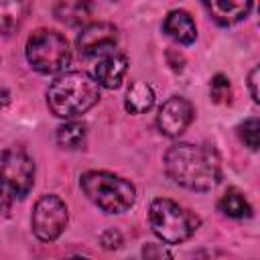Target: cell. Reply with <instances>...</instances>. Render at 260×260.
Returning a JSON list of instances; mask_svg holds the SVG:
<instances>
[{
	"mask_svg": "<svg viewBox=\"0 0 260 260\" xmlns=\"http://www.w3.org/2000/svg\"><path fill=\"white\" fill-rule=\"evenodd\" d=\"M209 16L221 24V26H232L248 16L252 10V0H203Z\"/></svg>",
	"mask_w": 260,
	"mask_h": 260,
	"instance_id": "11",
	"label": "cell"
},
{
	"mask_svg": "<svg viewBox=\"0 0 260 260\" xmlns=\"http://www.w3.org/2000/svg\"><path fill=\"white\" fill-rule=\"evenodd\" d=\"M35 185V162L20 148L0 152V207L24 199Z\"/></svg>",
	"mask_w": 260,
	"mask_h": 260,
	"instance_id": "5",
	"label": "cell"
},
{
	"mask_svg": "<svg viewBox=\"0 0 260 260\" xmlns=\"http://www.w3.org/2000/svg\"><path fill=\"white\" fill-rule=\"evenodd\" d=\"M53 12H55L57 20H61L69 26H79L89 20L91 4H89V0H57Z\"/></svg>",
	"mask_w": 260,
	"mask_h": 260,
	"instance_id": "14",
	"label": "cell"
},
{
	"mask_svg": "<svg viewBox=\"0 0 260 260\" xmlns=\"http://www.w3.org/2000/svg\"><path fill=\"white\" fill-rule=\"evenodd\" d=\"M230 95V79L221 73H217L213 79H211V98L215 102H221Z\"/></svg>",
	"mask_w": 260,
	"mask_h": 260,
	"instance_id": "19",
	"label": "cell"
},
{
	"mask_svg": "<svg viewBox=\"0 0 260 260\" xmlns=\"http://www.w3.org/2000/svg\"><path fill=\"white\" fill-rule=\"evenodd\" d=\"M79 185L87 199L106 213H122L130 209L136 199L134 185L108 171H87L81 175Z\"/></svg>",
	"mask_w": 260,
	"mask_h": 260,
	"instance_id": "3",
	"label": "cell"
},
{
	"mask_svg": "<svg viewBox=\"0 0 260 260\" xmlns=\"http://www.w3.org/2000/svg\"><path fill=\"white\" fill-rule=\"evenodd\" d=\"M191 120H193L191 102H187L185 98L173 95L160 106L158 116H156V126L165 136L175 138L185 132V128L191 124Z\"/></svg>",
	"mask_w": 260,
	"mask_h": 260,
	"instance_id": "9",
	"label": "cell"
},
{
	"mask_svg": "<svg viewBox=\"0 0 260 260\" xmlns=\"http://www.w3.org/2000/svg\"><path fill=\"white\" fill-rule=\"evenodd\" d=\"M219 211L228 217H234V219H244V217H250L252 215V207L248 203V199L244 197V193H240L238 189H228L219 203H217Z\"/></svg>",
	"mask_w": 260,
	"mask_h": 260,
	"instance_id": "16",
	"label": "cell"
},
{
	"mask_svg": "<svg viewBox=\"0 0 260 260\" xmlns=\"http://www.w3.org/2000/svg\"><path fill=\"white\" fill-rule=\"evenodd\" d=\"M100 100V85L81 71L61 73L47 89V106L57 118H75L93 108Z\"/></svg>",
	"mask_w": 260,
	"mask_h": 260,
	"instance_id": "2",
	"label": "cell"
},
{
	"mask_svg": "<svg viewBox=\"0 0 260 260\" xmlns=\"http://www.w3.org/2000/svg\"><path fill=\"white\" fill-rule=\"evenodd\" d=\"M238 134L250 150H258V144H260V122H258V118H248L244 124H240Z\"/></svg>",
	"mask_w": 260,
	"mask_h": 260,
	"instance_id": "18",
	"label": "cell"
},
{
	"mask_svg": "<svg viewBox=\"0 0 260 260\" xmlns=\"http://www.w3.org/2000/svg\"><path fill=\"white\" fill-rule=\"evenodd\" d=\"M118 45V30L110 22H93L77 37V49L83 57H102Z\"/></svg>",
	"mask_w": 260,
	"mask_h": 260,
	"instance_id": "8",
	"label": "cell"
},
{
	"mask_svg": "<svg viewBox=\"0 0 260 260\" xmlns=\"http://www.w3.org/2000/svg\"><path fill=\"white\" fill-rule=\"evenodd\" d=\"M126 69H128L126 55L108 53V55H102V59L95 63V67H93V79L98 81V85H102L106 89H116V87L122 85V79L126 75Z\"/></svg>",
	"mask_w": 260,
	"mask_h": 260,
	"instance_id": "10",
	"label": "cell"
},
{
	"mask_svg": "<svg viewBox=\"0 0 260 260\" xmlns=\"http://www.w3.org/2000/svg\"><path fill=\"white\" fill-rule=\"evenodd\" d=\"M148 221L156 238H160L165 244H181L189 240L201 223L193 211L165 197H158L150 203Z\"/></svg>",
	"mask_w": 260,
	"mask_h": 260,
	"instance_id": "4",
	"label": "cell"
},
{
	"mask_svg": "<svg viewBox=\"0 0 260 260\" xmlns=\"http://www.w3.org/2000/svg\"><path fill=\"white\" fill-rule=\"evenodd\" d=\"M87 126L79 120H69L57 128V142L63 148H79L85 140Z\"/></svg>",
	"mask_w": 260,
	"mask_h": 260,
	"instance_id": "17",
	"label": "cell"
},
{
	"mask_svg": "<svg viewBox=\"0 0 260 260\" xmlns=\"http://www.w3.org/2000/svg\"><path fill=\"white\" fill-rule=\"evenodd\" d=\"M154 104V91L146 81H134L124 98V106L130 114H144Z\"/></svg>",
	"mask_w": 260,
	"mask_h": 260,
	"instance_id": "15",
	"label": "cell"
},
{
	"mask_svg": "<svg viewBox=\"0 0 260 260\" xmlns=\"http://www.w3.org/2000/svg\"><path fill=\"white\" fill-rule=\"evenodd\" d=\"M26 59L35 71L51 75L63 71L69 65L71 49L61 32L39 28L26 41Z\"/></svg>",
	"mask_w": 260,
	"mask_h": 260,
	"instance_id": "6",
	"label": "cell"
},
{
	"mask_svg": "<svg viewBox=\"0 0 260 260\" xmlns=\"http://www.w3.org/2000/svg\"><path fill=\"white\" fill-rule=\"evenodd\" d=\"M30 0H0V32L12 35L28 16Z\"/></svg>",
	"mask_w": 260,
	"mask_h": 260,
	"instance_id": "13",
	"label": "cell"
},
{
	"mask_svg": "<svg viewBox=\"0 0 260 260\" xmlns=\"http://www.w3.org/2000/svg\"><path fill=\"white\" fill-rule=\"evenodd\" d=\"M167 175L191 191H209L221 179L219 154L207 144L179 142L165 154Z\"/></svg>",
	"mask_w": 260,
	"mask_h": 260,
	"instance_id": "1",
	"label": "cell"
},
{
	"mask_svg": "<svg viewBox=\"0 0 260 260\" xmlns=\"http://www.w3.org/2000/svg\"><path fill=\"white\" fill-rule=\"evenodd\" d=\"M100 242H102V246H104L106 250H114V248H118V246L122 244V236H120V232H116V230H106V232L102 234Z\"/></svg>",
	"mask_w": 260,
	"mask_h": 260,
	"instance_id": "20",
	"label": "cell"
},
{
	"mask_svg": "<svg viewBox=\"0 0 260 260\" xmlns=\"http://www.w3.org/2000/svg\"><path fill=\"white\" fill-rule=\"evenodd\" d=\"M30 225L41 242H53L67 225V205L57 195H43L30 215Z\"/></svg>",
	"mask_w": 260,
	"mask_h": 260,
	"instance_id": "7",
	"label": "cell"
},
{
	"mask_svg": "<svg viewBox=\"0 0 260 260\" xmlns=\"http://www.w3.org/2000/svg\"><path fill=\"white\" fill-rule=\"evenodd\" d=\"M162 28L171 39H175L181 45H191L197 39V26L191 14L185 10H171L162 22Z\"/></svg>",
	"mask_w": 260,
	"mask_h": 260,
	"instance_id": "12",
	"label": "cell"
},
{
	"mask_svg": "<svg viewBox=\"0 0 260 260\" xmlns=\"http://www.w3.org/2000/svg\"><path fill=\"white\" fill-rule=\"evenodd\" d=\"M258 67H254L252 71H250V75H248V85H250V95H252V100L254 102H258L260 98H258Z\"/></svg>",
	"mask_w": 260,
	"mask_h": 260,
	"instance_id": "21",
	"label": "cell"
}]
</instances>
